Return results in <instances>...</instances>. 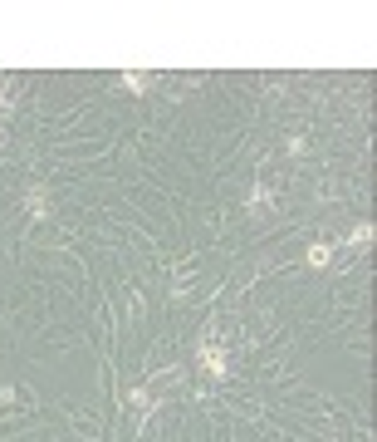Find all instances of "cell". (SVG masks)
I'll return each mask as SVG.
<instances>
[{
	"mask_svg": "<svg viewBox=\"0 0 377 442\" xmlns=\"http://www.w3.org/2000/svg\"><path fill=\"white\" fill-rule=\"evenodd\" d=\"M25 212L39 221V217H49V187L44 182H35V187H25Z\"/></svg>",
	"mask_w": 377,
	"mask_h": 442,
	"instance_id": "7a4b0ae2",
	"label": "cell"
},
{
	"mask_svg": "<svg viewBox=\"0 0 377 442\" xmlns=\"http://www.w3.org/2000/svg\"><path fill=\"white\" fill-rule=\"evenodd\" d=\"M304 148H309V138H304V133H294V138H289V143H284V153H289V157H299V153H304Z\"/></svg>",
	"mask_w": 377,
	"mask_h": 442,
	"instance_id": "ba28073f",
	"label": "cell"
},
{
	"mask_svg": "<svg viewBox=\"0 0 377 442\" xmlns=\"http://www.w3.org/2000/svg\"><path fill=\"white\" fill-rule=\"evenodd\" d=\"M0 113H10V99H5V94H0Z\"/></svg>",
	"mask_w": 377,
	"mask_h": 442,
	"instance_id": "9c48e42d",
	"label": "cell"
},
{
	"mask_svg": "<svg viewBox=\"0 0 377 442\" xmlns=\"http://www.w3.org/2000/svg\"><path fill=\"white\" fill-rule=\"evenodd\" d=\"M196 364H201L211 378H225V349H221V344H201V349H196Z\"/></svg>",
	"mask_w": 377,
	"mask_h": 442,
	"instance_id": "6da1fadb",
	"label": "cell"
},
{
	"mask_svg": "<svg viewBox=\"0 0 377 442\" xmlns=\"http://www.w3.org/2000/svg\"><path fill=\"white\" fill-rule=\"evenodd\" d=\"M348 246H353V251H368V246H373V221H358V226L348 231Z\"/></svg>",
	"mask_w": 377,
	"mask_h": 442,
	"instance_id": "3957f363",
	"label": "cell"
},
{
	"mask_svg": "<svg viewBox=\"0 0 377 442\" xmlns=\"http://www.w3.org/2000/svg\"><path fill=\"white\" fill-rule=\"evenodd\" d=\"M328 261H333V241H314V246H309V265H314V270H323Z\"/></svg>",
	"mask_w": 377,
	"mask_h": 442,
	"instance_id": "277c9868",
	"label": "cell"
},
{
	"mask_svg": "<svg viewBox=\"0 0 377 442\" xmlns=\"http://www.w3.org/2000/svg\"><path fill=\"white\" fill-rule=\"evenodd\" d=\"M147 84H152V74H123V89L128 94H147Z\"/></svg>",
	"mask_w": 377,
	"mask_h": 442,
	"instance_id": "8992f818",
	"label": "cell"
},
{
	"mask_svg": "<svg viewBox=\"0 0 377 442\" xmlns=\"http://www.w3.org/2000/svg\"><path fill=\"white\" fill-rule=\"evenodd\" d=\"M128 403H132V408H152V388H132Z\"/></svg>",
	"mask_w": 377,
	"mask_h": 442,
	"instance_id": "52a82bcc",
	"label": "cell"
},
{
	"mask_svg": "<svg viewBox=\"0 0 377 442\" xmlns=\"http://www.w3.org/2000/svg\"><path fill=\"white\" fill-rule=\"evenodd\" d=\"M270 212V187H255V197L245 202V217H265Z\"/></svg>",
	"mask_w": 377,
	"mask_h": 442,
	"instance_id": "5b68a950",
	"label": "cell"
}]
</instances>
